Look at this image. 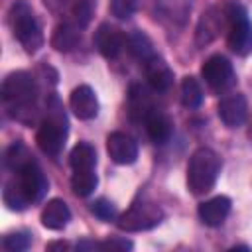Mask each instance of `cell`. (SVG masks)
I'll list each match as a JSON object with an SVG mask.
<instances>
[{
	"label": "cell",
	"instance_id": "6da1fadb",
	"mask_svg": "<svg viewBox=\"0 0 252 252\" xmlns=\"http://www.w3.org/2000/svg\"><path fill=\"white\" fill-rule=\"evenodd\" d=\"M4 187V203L12 211H22L43 199L47 191V179L37 167V163H30L20 171Z\"/></svg>",
	"mask_w": 252,
	"mask_h": 252
},
{
	"label": "cell",
	"instance_id": "7a4b0ae2",
	"mask_svg": "<svg viewBox=\"0 0 252 252\" xmlns=\"http://www.w3.org/2000/svg\"><path fill=\"white\" fill-rule=\"evenodd\" d=\"M35 94H37L35 81L26 71H14L2 83V98L8 104L10 114L20 122L30 124L33 120Z\"/></svg>",
	"mask_w": 252,
	"mask_h": 252
},
{
	"label": "cell",
	"instance_id": "3957f363",
	"mask_svg": "<svg viewBox=\"0 0 252 252\" xmlns=\"http://www.w3.org/2000/svg\"><path fill=\"white\" fill-rule=\"evenodd\" d=\"M67 140V116L63 112V106L57 96H51L47 100V114L41 120L35 142L41 148V152L49 156H59Z\"/></svg>",
	"mask_w": 252,
	"mask_h": 252
},
{
	"label": "cell",
	"instance_id": "277c9868",
	"mask_svg": "<svg viewBox=\"0 0 252 252\" xmlns=\"http://www.w3.org/2000/svg\"><path fill=\"white\" fill-rule=\"evenodd\" d=\"M220 173V158L211 148H197L187 165V185L195 195L209 193Z\"/></svg>",
	"mask_w": 252,
	"mask_h": 252
},
{
	"label": "cell",
	"instance_id": "5b68a950",
	"mask_svg": "<svg viewBox=\"0 0 252 252\" xmlns=\"http://www.w3.org/2000/svg\"><path fill=\"white\" fill-rule=\"evenodd\" d=\"M10 24L16 39L28 53H35L43 45V33L32 6L26 0H16L10 8Z\"/></svg>",
	"mask_w": 252,
	"mask_h": 252
},
{
	"label": "cell",
	"instance_id": "8992f818",
	"mask_svg": "<svg viewBox=\"0 0 252 252\" xmlns=\"http://www.w3.org/2000/svg\"><path fill=\"white\" fill-rule=\"evenodd\" d=\"M226 43L230 51H234L240 57H246L252 53V24L246 16V10L240 6H228L226 8Z\"/></svg>",
	"mask_w": 252,
	"mask_h": 252
},
{
	"label": "cell",
	"instance_id": "52a82bcc",
	"mask_svg": "<svg viewBox=\"0 0 252 252\" xmlns=\"http://www.w3.org/2000/svg\"><path fill=\"white\" fill-rule=\"evenodd\" d=\"M163 219V211L156 203H136L118 217V228L126 232H140L154 228Z\"/></svg>",
	"mask_w": 252,
	"mask_h": 252
},
{
	"label": "cell",
	"instance_id": "ba28073f",
	"mask_svg": "<svg viewBox=\"0 0 252 252\" xmlns=\"http://www.w3.org/2000/svg\"><path fill=\"white\" fill-rule=\"evenodd\" d=\"M201 75L205 79V83L215 91V93H224L228 91L236 77H234V69H232V63L222 57V55H211L203 67H201Z\"/></svg>",
	"mask_w": 252,
	"mask_h": 252
},
{
	"label": "cell",
	"instance_id": "9c48e42d",
	"mask_svg": "<svg viewBox=\"0 0 252 252\" xmlns=\"http://www.w3.org/2000/svg\"><path fill=\"white\" fill-rule=\"evenodd\" d=\"M222 24H226V10L209 8L207 12H203V16L199 18L197 30H195V43H197V47L209 45L219 35Z\"/></svg>",
	"mask_w": 252,
	"mask_h": 252
},
{
	"label": "cell",
	"instance_id": "30bf717a",
	"mask_svg": "<svg viewBox=\"0 0 252 252\" xmlns=\"http://www.w3.org/2000/svg\"><path fill=\"white\" fill-rule=\"evenodd\" d=\"M106 152L110 156V159L114 163H120V165H130L138 159V144L122 134V132H112L108 134L106 138Z\"/></svg>",
	"mask_w": 252,
	"mask_h": 252
},
{
	"label": "cell",
	"instance_id": "8fae6325",
	"mask_svg": "<svg viewBox=\"0 0 252 252\" xmlns=\"http://www.w3.org/2000/svg\"><path fill=\"white\" fill-rule=\"evenodd\" d=\"M217 110H219V116L224 122V126L238 128L244 124V120L248 116V102H246L244 94H240V93L226 94L224 98H220Z\"/></svg>",
	"mask_w": 252,
	"mask_h": 252
},
{
	"label": "cell",
	"instance_id": "7c38bea8",
	"mask_svg": "<svg viewBox=\"0 0 252 252\" xmlns=\"http://www.w3.org/2000/svg\"><path fill=\"white\" fill-rule=\"evenodd\" d=\"M69 106L81 120H91L98 114V98L89 85H79L69 96Z\"/></svg>",
	"mask_w": 252,
	"mask_h": 252
},
{
	"label": "cell",
	"instance_id": "4fadbf2b",
	"mask_svg": "<svg viewBox=\"0 0 252 252\" xmlns=\"http://www.w3.org/2000/svg\"><path fill=\"white\" fill-rule=\"evenodd\" d=\"M124 35L120 33V30H116L110 24H100L98 30L94 32V45L98 49V53L106 59H114L122 47H124Z\"/></svg>",
	"mask_w": 252,
	"mask_h": 252
},
{
	"label": "cell",
	"instance_id": "5bb4252c",
	"mask_svg": "<svg viewBox=\"0 0 252 252\" xmlns=\"http://www.w3.org/2000/svg\"><path fill=\"white\" fill-rule=\"evenodd\" d=\"M144 73H146V79L154 91H167L173 83V71L158 55L144 61Z\"/></svg>",
	"mask_w": 252,
	"mask_h": 252
},
{
	"label": "cell",
	"instance_id": "9a60e30c",
	"mask_svg": "<svg viewBox=\"0 0 252 252\" xmlns=\"http://www.w3.org/2000/svg\"><path fill=\"white\" fill-rule=\"evenodd\" d=\"M144 126H146L148 138L154 144H165L173 134V120L169 118V114H165V112H161L158 108H154L148 114Z\"/></svg>",
	"mask_w": 252,
	"mask_h": 252
},
{
	"label": "cell",
	"instance_id": "2e32d148",
	"mask_svg": "<svg viewBox=\"0 0 252 252\" xmlns=\"http://www.w3.org/2000/svg\"><path fill=\"white\" fill-rule=\"evenodd\" d=\"M230 213V199L224 195L213 197L199 207V217L207 226H219Z\"/></svg>",
	"mask_w": 252,
	"mask_h": 252
},
{
	"label": "cell",
	"instance_id": "e0dca14e",
	"mask_svg": "<svg viewBox=\"0 0 252 252\" xmlns=\"http://www.w3.org/2000/svg\"><path fill=\"white\" fill-rule=\"evenodd\" d=\"M71 219V211L63 199H51L41 211V224L51 230H61L67 226Z\"/></svg>",
	"mask_w": 252,
	"mask_h": 252
},
{
	"label": "cell",
	"instance_id": "ac0fdd59",
	"mask_svg": "<svg viewBox=\"0 0 252 252\" xmlns=\"http://www.w3.org/2000/svg\"><path fill=\"white\" fill-rule=\"evenodd\" d=\"M81 41V28L71 22L59 24L51 33V47L57 51H71Z\"/></svg>",
	"mask_w": 252,
	"mask_h": 252
},
{
	"label": "cell",
	"instance_id": "d6986e66",
	"mask_svg": "<svg viewBox=\"0 0 252 252\" xmlns=\"http://www.w3.org/2000/svg\"><path fill=\"white\" fill-rule=\"evenodd\" d=\"M128 106H130V116H132V120L142 122V124L146 122L148 114L156 108L154 102H152V98H150V94H148L146 89L140 87V85H132V89H130V98H128Z\"/></svg>",
	"mask_w": 252,
	"mask_h": 252
},
{
	"label": "cell",
	"instance_id": "ffe728a7",
	"mask_svg": "<svg viewBox=\"0 0 252 252\" xmlns=\"http://www.w3.org/2000/svg\"><path fill=\"white\" fill-rule=\"evenodd\" d=\"M69 163L73 167V171H85V169H94L96 165V152L91 144L87 142H79L71 154H69Z\"/></svg>",
	"mask_w": 252,
	"mask_h": 252
},
{
	"label": "cell",
	"instance_id": "44dd1931",
	"mask_svg": "<svg viewBox=\"0 0 252 252\" xmlns=\"http://www.w3.org/2000/svg\"><path fill=\"white\" fill-rule=\"evenodd\" d=\"M4 161H6V167H8V169H12V171H20V169H24L26 165L33 163L32 154H30V152H28V148H26L24 144H20V142L12 144V146L6 150Z\"/></svg>",
	"mask_w": 252,
	"mask_h": 252
},
{
	"label": "cell",
	"instance_id": "7402d4cb",
	"mask_svg": "<svg viewBox=\"0 0 252 252\" xmlns=\"http://www.w3.org/2000/svg\"><path fill=\"white\" fill-rule=\"evenodd\" d=\"M126 45H128V51H130L134 57H138L140 61H148L150 57L156 55L150 37H148L146 33H142V32H134V33L126 39Z\"/></svg>",
	"mask_w": 252,
	"mask_h": 252
},
{
	"label": "cell",
	"instance_id": "603a6c76",
	"mask_svg": "<svg viewBox=\"0 0 252 252\" xmlns=\"http://www.w3.org/2000/svg\"><path fill=\"white\" fill-rule=\"evenodd\" d=\"M98 179H96V173L94 169H85V171H75L73 177H71V187H73V193L79 195V197H87L94 191Z\"/></svg>",
	"mask_w": 252,
	"mask_h": 252
},
{
	"label": "cell",
	"instance_id": "cb8c5ba5",
	"mask_svg": "<svg viewBox=\"0 0 252 252\" xmlns=\"http://www.w3.org/2000/svg\"><path fill=\"white\" fill-rule=\"evenodd\" d=\"M181 102L187 108H197L203 102V91L195 77H185L181 81Z\"/></svg>",
	"mask_w": 252,
	"mask_h": 252
},
{
	"label": "cell",
	"instance_id": "d4e9b609",
	"mask_svg": "<svg viewBox=\"0 0 252 252\" xmlns=\"http://www.w3.org/2000/svg\"><path fill=\"white\" fill-rule=\"evenodd\" d=\"M30 246H32V236L24 230L10 232L2 238V248L8 252H22V250H28Z\"/></svg>",
	"mask_w": 252,
	"mask_h": 252
},
{
	"label": "cell",
	"instance_id": "484cf974",
	"mask_svg": "<svg viewBox=\"0 0 252 252\" xmlns=\"http://www.w3.org/2000/svg\"><path fill=\"white\" fill-rule=\"evenodd\" d=\"M93 2L91 0H77L73 4V10H71V16H73V24H77L79 28H85L91 24L93 20Z\"/></svg>",
	"mask_w": 252,
	"mask_h": 252
},
{
	"label": "cell",
	"instance_id": "4316f807",
	"mask_svg": "<svg viewBox=\"0 0 252 252\" xmlns=\"http://www.w3.org/2000/svg\"><path fill=\"white\" fill-rule=\"evenodd\" d=\"M138 8V0H110V12L118 20L130 18Z\"/></svg>",
	"mask_w": 252,
	"mask_h": 252
},
{
	"label": "cell",
	"instance_id": "83f0119b",
	"mask_svg": "<svg viewBox=\"0 0 252 252\" xmlns=\"http://www.w3.org/2000/svg\"><path fill=\"white\" fill-rule=\"evenodd\" d=\"M91 211H93L100 220H112V219L116 217V207H114L110 201H106V199L94 201L93 207H91Z\"/></svg>",
	"mask_w": 252,
	"mask_h": 252
},
{
	"label": "cell",
	"instance_id": "f1b7e54d",
	"mask_svg": "<svg viewBox=\"0 0 252 252\" xmlns=\"http://www.w3.org/2000/svg\"><path fill=\"white\" fill-rule=\"evenodd\" d=\"M132 242L126 238H110L100 242V250H110V252H122V250H130Z\"/></svg>",
	"mask_w": 252,
	"mask_h": 252
},
{
	"label": "cell",
	"instance_id": "f546056e",
	"mask_svg": "<svg viewBox=\"0 0 252 252\" xmlns=\"http://www.w3.org/2000/svg\"><path fill=\"white\" fill-rule=\"evenodd\" d=\"M65 248H69L67 242H51V244H47V250H65Z\"/></svg>",
	"mask_w": 252,
	"mask_h": 252
}]
</instances>
